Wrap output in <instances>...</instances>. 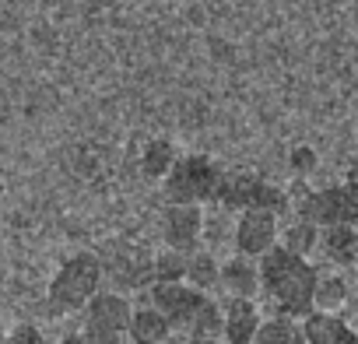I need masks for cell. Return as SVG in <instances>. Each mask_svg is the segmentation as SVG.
Here are the masks:
<instances>
[{
	"label": "cell",
	"instance_id": "6da1fadb",
	"mask_svg": "<svg viewBox=\"0 0 358 344\" xmlns=\"http://www.w3.org/2000/svg\"><path fill=\"white\" fill-rule=\"evenodd\" d=\"M257 271H260V295L274 306L278 316L306 320L313 313V288L320 271L306 257H295L285 246H271L257 260Z\"/></svg>",
	"mask_w": 358,
	"mask_h": 344
},
{
	"label": "cell",
	"instance_id": "7a4b0ae2",
	"mask_svg": "<svg viewBox=\"0 0 358 344\" xmlns=\"http://www.w3.org/2000/svg\"><path fill=\"white\" fill-rule=\"evenodd\" d=\"M222 180V165L208 155H176L172 169L162 180L165 204H211L215 187Z\"/></svg>",
	"mask_w": 358,
	"mask_h": 344
},
{
	"label": "cell",
	"instance_id": "3957f363",
	"mask_svg": "<svg viewBox=\"0 0 358 344\" xmlns=\"http://www.w3.org/2000/svg\"><path fill=\"white\" fill-rule=\"evenodd\" d=\"M215 208L222 211H250V208H260V211H274L278 218L292 208V197L267 183L257 172H225L222 169V180L215 187V197H211Z\"/></svg>",
	"mask_w": 358,
	"mask_h": 344
},
{
	"label": "cell",
	"instance_id": "277c9868",
	"mask_svg": "<svg viewBox=\"0 0 358 344\" xmlns=\"http://www.w3.org/2000/svg\"><path fill=\"white\" fill-rule=\"evenodd\" d=\"M102 260L95 253H74L60 264L50 281V309L53 313H81L88 299L102 288Z\"/></svg>",
	"mask_w": 358,
	"mask_h": 344
},
{
	"label": "cell",
	"instance_id": "5b68a950",
	"mask_svg": "<svg viewBox=\"0 0 358 344\" xmlns=\"http://www.w3.org/2000/svg\"><path fill=\"white\" fill-rule=\"evenodd\" d=\"M295 218L327 229V225H355L358 222V194L341 183V187H323V190H306L295 201Z\"/></svg>",
	"mask_w": 358,
	"mask_h": 344
},
{
	"label": "cell",
	"instance_id": "8992f818",
	"mask_svg": "<svg viewBox=\"0 0 358 344\" xmlns=\"http://www.w3.org/2000/svg\"><path fill=\"white\" fill-rule=\"evenodd\" d=\"M130 299L120 292H95L85 306V334L102 341V344H130L127 341V323H130Z\"/></svg>",
	"mask_w": 358,
	"mask_h": 344
},
{
	"label": "cell",
	"instance_id": "52a82bcc",
	"mask_svg": "<svg viewBox=\"0 0 358 344\" xmlns=\"http://www.w3.org/2000/svg\"><path fill=\"white\" fill-rule=\"evenodd\" d=\"M204 299H208V292H197L187 281H155L148 288V306H155L169 320L172 330H183V334H187L190 320L197 316V309L204 306Z\"/></svg>",
	"mask_w": 358,
	"mask_h": 344
},
{
	"label": "cell",
	"instance_id": "ba28073f",
	"mask_svg": "<svg viewBox=\"0 0 358 344\" xmlns=\"http://www.w3.org/2000/svg\"><path fill=\"white\" fill-rule=\"evenodd\" d=\"M278 215L274 211H260V208H250V211H239L236 218V229H232V243H236V253L239 257H250V260H260L271 246H278Z\"/></svg>",
	"mask_w": 358,
	"mask_h": 344
},
{
	"label": "cell",
	"instance_id": "9c48e42d",
	"mask_svg": "<svg viewBox=\"0 0 358 344\" xmlns=\"http://www.w3.org/2000/svg\"><path fill=\"white\" fill-rule=\"evenodd\" d=\"M204 239V208L201 204H165L162 211V243L165 250L194 253Z\"/></svg>",
	"mask_w": 358,
	"mask_h": 344
},
{
	"label": "cell",
	"instance_id": "30bf717a",
	"mask_svg": "<svg viewBox=\"0 0 358 344\" xmlns=\"http://www.w3.org/2000/svg\"><path fill=\"white\" fill-rule=\"evenodd\" d=\"M260 320L264 316L253 299H225L222 302V341L225 344H253Z\"/></svg>",
	"mask_w": 358,
	"mask_h": 344
},
{
	"label": "cell",
	"instance_id": "8fae6325",
	"mask_svg": "<svg viewBox=\"0 0 358 344\" xmlns=\"http://www.w3.org/2000/svg\"><path fill=\"white\" fill-rule=\"evenodd\" d=\"M218 288L225 292V299H257L260 295V271L257 260L250 257H229L218 267Z\"/></svg>",
	"mask_w": 358,
	"mask_h": 344
},
{
	"label": "cell",
	"instance_id": "7c38bea8",
	"mask_svg": "<svg viewBox=\"0 0 358 344\" xmlns=\"http://www.w3.org/2000/svg\"><path fill=\"white\" fill-rule=\"evenodd\" d=\"M306 344H358V330L341 320V313H309L302 320Z\"/></svg>",
	"mask_w": 358,
	"mask_h": 344
},
{
	"label": "cell",
	"instance_id": "4fadbf2b",
	"mask_svg": "<svg viewBox=\"0 0 358 344\" xmlns=\"http://www.w3.org/2000/svg\"><path fill=\"white\" fill-rule=\"evenodd\" d=\"M102 274H109L116 285H123V288H151L155 285V274H151V257H144L141 250L134 253V250H127V253H120V257H113L109 264H102Z\"/></svg>",
	"mask_w": 358,
	"mask_h": 344
},
{
	"label": "cell",
	"instance_id": "5bb4252c",
	"mask_svg": "<svg viewBox=\"0 0 358 344\" xmlns=\"http://www.w3.org/2000/svg\"><path fill=\"white\" fill-rule=\"evenodd\" d=\"M316 250H320L334 267H351V264H358V236H355V225H327V229H320Z\"/></svg>",
	"mask_w": 358,
	"mask_h": 344
},
{
	"label": "cell",
	"instance_id": "9a60e30c",
	"mask_svg": "<svg viewBox=\"0 0 358 344\" xmlns=\"http://www.w3.org/2000/svg\"><path fill=\"white\" fill-rule=\"evenodd\" d=\"M169 337H172V327L155 306H137L130 313V323H127L130 344H165Z\"/></svg>",
	"mask_w": 358,
	"mask_h": 344
},
{
	"label": "cell",
	"instance_id": "2e32d148",
	"mask_svg": "<svg viewBox=\"0 0 358 344\" xmlns=\"http://www.w3.org/2000/svg\"><path fill=\"white\" fill-rule=\"evenodd\" d=\"M218 257L211 253V250H194V253H187V274H183V281L190 285V288H197V292H215L218 288Z\"/></svg>",
	"mask_w": 358,
	"mask_h": 344
},
{
	"label": "cell",
	"instance_id": "e0dca14e",
	"mask_svg": "<svg viewBox=\"0 0 358 344\" xmlns=\"http://www.w3.org/2000/svg\"><path fill=\"white\" fill-rule=\"evenodd\" d=\"M253 344H306L302 320H292V316H278L274 313L271 320H260Z\"/></svg>",
	"mask_w": 358,
	"mask_h": 344
},
{
	"label": "cell",
	"instance_id": "ac0fdd59",
	"mask_svg": "<svg viewBox=\"0 0 358 344\" xmlns=\"http://www.w3.org/2000/svg\"><path fill=\"white\" fill-rule=\"evenodd\" d=\"M348 306V281L341 274H320L313 288V313H341Z\"/></svg>",
	"mask_w": 358,
	"mask_h": 344
},
{
	"label": "cell",
	"instance_id": "d6986e66",
	"mask_svg": "<svg viewBox=\"0 0 358 344\" xmlns=\"http://www.w3.org/2000/svg\"><path fill=\"white\" fill-rule=\"evenodd\" d=\"M316 243H320V229H316V225H309V222H302V218L288 222V225L278 232V246H285L288 253L306 257V260L316 253Z\"/></svg>",
	"mask_w": 358,
	"mask_h": 344
},
{
	"label": "cell",
	"instance_id": "ffe728a7",
	"mask_svg": "<svg viewBox=\"0 0 358 344\" xmlns=\"http://www.w3.org/2000/svg\"><path fill=\"white\" fill-rule=\"evenodd\" d=\"M172 162H176V148L165 137L148 141L144 151H141V172H144L148 180H165V172L172 169Z\"/></svg>",
	"mask_w": 358,
	"mask_h": 344
},
{
	"label": "cell",
	"instance_id": "44dd1931",
	"mask_svg": "<svg viewBox=\"0 0 358 344\" xmlns=\"http://www.w3.org/2000/svg\"><path fill=\"white\" fill-rule=\"evenodd\" d=\"M211 337H222V302L208 295L187 327V341H211Z\"/></svg>",
	"mask_w": 358,
	"mask_h": 344
},
{
	"label": "cell",
	"instance_id": "7402d4cb",
	"mask_svg": "<svg viewBox=\"0 0 358 344\" xmlns=\"http://www.w3.org/2000/svg\"><path fill=\"white\" fill-rule=\"evenodd\" d=\"M151 274H155V281H183V274H187V253L162 250L158 257H151Z\"/></svg>",
	"mask_w": 358,
	"mask_h": 344
},
{
	"label": "cell",
	"instance_id": "603a6c76",
	"mask_svg": "<svg viewBox=\"0 0 358 344\" xmlns=\"http://www.w3.org/2000/svg\"><path fill=\"white\" fill-rule=\"evenodd\" d=\"M316 151L309 148V144H299V148H292V155H288V165H292V172L295 176H309V172L316 169Z\"/></svg>",
	"mask_w": 358,
	"mask_h": 344
},
{
	"label": "cell",
	"instance_id": "cb8c5ba5",
	"mask_svg": "<svg viewBox=\"0 0 358 344\" xmlns=\"http://www.w3.org/2000/svg\"><path fill=\"white\" fill-rule=\"evenodd\" d=\"M8 344H50V341L43 337V330H39V327L22 323V327H15V330L8 334Z\"/></svg>",
	"mask_w": 358,
	"mask_h": 344
},
{
	"label": "cell",
	"instance_id": "d4e9b609",
	"mask_svg": "<svg viewBox=\"0 0 358 344\" xmlns=\"http://www.w3.org/2000/svg\"><path fill=\"white\" fill-rule=\"evenodd\" d=\"M57 344H102V341H95V337H88V334L81 330V334H67V337H60Z\"/></svg>",
	"mask_w": 358,
	"mask_h": 344
},
{
	"label": "cell",
	"instance_id": "484cf974",
	"mask_svg": "<svg viewBox=\"0 0 358 344\" xmlns=\"http://www.w3.org/2000/svg\"><path fill=\"white\" fill-rule=\"evenodd\" d=\"M344 183L358 194V162H351V165H348V176H344Z\"/></svg>",
	"mask_w": 358,
	"mask_h": 344
},
{
	"label": "cell",
	"instance_id": "4316f807",
	"mask_svg": "<svg viewBox=\"0 0 358 344\" xmlns=\"http://www.w3.org/2000/svg\"><path fill=\"white\" fill-rule=\"evenodd\" d=\"M190 344H225L222 337H211V341H190Z\"/></svg>",
	"mask_w": 358,
	"mask_h": 344
},
{
	"label": "cell",
	"instance_id": "83f0119b",
	"mask_svg": "<svg viewBox=\"0 0 358 344\" xmlns=\"http://www.w3.org/2000/svg\"><path fill=\"white\" fill-rule=\"evenodd\" d=\"M0 344H8V334L4 330H0Z\"/></svg>",
	"mask_w": 358,
	"mask_h": 344
},
{
	"label": "cell",
	"instance_id": "f1b7e54d",
	"mask_svg": "<svg viewBox=\"0 0 358 344\" xmlns=\"http://www.w3.org/2000/svg\"><path fill=\"white\" fill-rule=\"evenodd\" d=\"M355 236H358V222H355Z\"/></svg>",
	"mask_w": 358,
	"mask_h": 344
},
{
	"label": "cell",
	"instance_id": "f546056e",
	"mask_svg": "<svg viewBox=\"0 0 358 344\" xmlns=\"http://www.w3.org/2000/svg\"><path fill=\"white\" fill-rule=\"evenodd\" d=\"M0 187H4V176H0Z\"/></svg>",
	"mask_w": 358,
	"mask_h": 344
},
{
	"label": "cell",
	"instance_id": "4dcf8cb0",
	"mask_svg": "<svg viewBox=\"0 0 358 344\" xmlns=\"http://www.w3.org/2000/svg\"><path fill=\"white\" fill-rule=\"evenodd\" d=\"M165 344H169V341H165Z\"/></svg>",
	"mask_w": 358,
	"mask_h": 344
}]
</instances>
